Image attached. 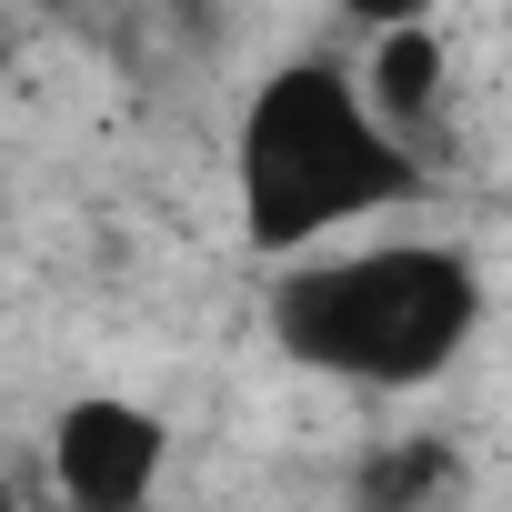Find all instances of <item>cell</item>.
<instances>
[{
  "mask_svg": "<svg viewBox=\"0 0 512 512\" xmlns=\"http://www.w3.org/2000/svg\"><path fill=\"white\" fill-rule=\"evenodd\" d=\"M272 342L292 372L342 382V392H432L492 322V282L462 241H412V231H372L342 251L272 272L262 302Z\"/></svg>",
  "mask_w": 512,
  "mask_h": 512,
  "instance_id": "obj_2",
  "label": "cell"
},
{
  "mask_svg": "<svg viewBox=\"0 0 512 512\" xmlns=\"http://www.w3.org/2000/svg\"><path fill=\"white\" fill-rule=\"evenodd\" d=\"M41 482L61 512H151L171 482V422L131 392H81L51 412Z\"/></svg>",
  "mask_w": 512,
  "mask_h": 512,
  "instance_id": "obj_3",
  "label": "cell"
},
{
  "mask_svg": "<svg viewBox=\"0 0 512 512\" xmlns=\"http://www.w3.org/2000/svg\"><path fill=\"white\" fill-rule=\"evenodd\" d=\"M442 482H452V452H442L432 432H412V442H382V452L362 462V512H422Z\"/></svg>",
  "mask_w": 512,
  "mask_h": 512,
  "instance_id": "obj_5",
  "label": "cell"
},
{
  "mask_svg": "<svg viewBox=\"0 0 512 512\" xmlns=\"http://www.w3.org/2000/svg\"><path fill=\"white\" fill-rule=\"evenodd\" d=\"M352 71H362V101L382 111V131L432 161L442 151V121H452V51H442V31L432 21H382Z\"/></svg>",
  "mask_w": 512,
  "mask_h": 512,
  "instance_id": "obj_4",
  "label": "cell"
},
{
  "mask_svg": "<svg viewBox=\"0 0 512 512\" xmlns=\"http://www.w3.org/2000/svg\"><path fill=\"white\" fill-rule=\"evenodd\" d=\"M422 191H432V161L382 131V111L362 101L352 61L292 51L241 91L231 221H241V251H262L272 272L392 231L402 211H422Z\"/></svg>",
  "mask_w": 512,
  "mask_h": 512,
  "instance_id": "obj_1",
  "label": "cell"
}]
</instances>
